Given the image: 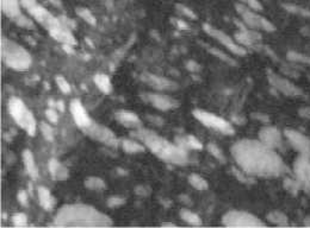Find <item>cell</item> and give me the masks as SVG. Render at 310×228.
Masks as SVG:
<instances>
[{
  "label": "cell",
  "mask_w": 310,
  "mask_h": 228,
  "mask_svg": "<svg viewBox=\"0 0 310 228\" xmlns=\"http://www.w3.org/2000/svg\"><path fill=\"white\" fill-rule=\"evenodd\" d=\"M231 155L239 169L249 176L277 177L285 170V165L275 149L260 140H239L231 148Z\"/></svg>",
  "instance_id": "obj_1"
},
{
  "label": "cell",
  "mask_w": 310,
  "mask_h": 228,
  "mask_svg": "<svg viewBox=\"0 0 310 228\" xmlns=\"http://www.w3.org/2000/svg\"><path fill=\"white\" fill-rule=\"evenodd\" d=\"M111 219L87 204H66L59 209L55 227H109Z\"/></svg>",
  "instance_id": "obj_2"
},
{
  "label": "cell",
  "mask_w": 310,
  "mask_h": 228,
  "mask_svg": "<svg viewBox=\"0 0 310 228\" xmlns=\"http://www.w3.org/2000/svg\"><path fill=\"white\" fill-rule=\"evenodd\" d=\"M134 136L143 143L156 157L162 159L163 162L175 164V165H184L188 163V151L184 150L178 144L170 143L165 138L160 137L155 132L149 130H139L134 132Z\"/></svg>",
  "instance_id": "obj_3"
},
{
  "label": "cell",
  "mask_w": 310,
  "mask_h": 228,
  "mask_svg": "<svg viewBox=\"0 0 310 228\" xmlns=\"http://www.w3.org/2000/svg\"><path fill=\"white\" fill-rule=\"evenodd\" d=\"M2 57L6 66L18 72L28 70L31 66V56L29 52L20 44L7 38L2 39Z\"/></svg>",
  "instance_id": "obj_4"
},
{
  "label": "cell",
  "mask_w": 310,
  "mask_h": 228,
  "mask_svg": "<svg viewBox=\"0 0 310 228\" xmlns=\"http://www.w3.org/2000/svg\"><path fill=\"white\" fill-rule=\"evenodd\" d=\"M7 107H9L11 117L17 122V125L20 126L21 129H23L29 136H35L37 129L36 119L32 115L31 112L29 111V108L25 106L24 102L22 101L20 98L12 96V98L9 100Z\"/></svg>",
  "instance_id": "obj_5"
},
{
  "label": "cell",
  "mask_w": 310,
  "mask_h": 228,
  "mask_svg": "<svg viewBox=\"0 0 310 228\" xmlns=\"http://www.w3.org/2000/svg\"><path fill=\"white\" fill-rule=\"evenodd\" d=\"M223 225L227 227H264L265 222L258 216L247 212L230 211L222 219Z\"/></svg>",
  "instance_id": "obj_6"
},
{
  "label": "cell",
  "mask_w": 310,
  "mask_h": 228,
  "mask_svg": "<svg viewBox=\"0 0 310 228\" xmlns=\"http://www.w3.org/2000/svg\"><path fill=\"white\" fill-rule=\"evenodd\" d=\"M193 115H195L197 120H199L204 126L210 127V129L218 131V132L223 134H229V136L234 133V127L231 126L230 122L214 113H210V112L207 111L196 110L193 111Z\"/></svg>",
  "instance_id": "obj_7"
},
{
  "label": "cell",
  "mask_w": 310,
  "mask_h": 228,
  "mask_svg": "<svg viewBox=\"0 0 310 228\" xmlns=\"http://www.w3.org/2000/svg\"><path fill=\"white\" fill-rule=\"evenodd\" d=\"M84 131L86 132V134H88V136L93 138V139L98 140L100 143L107 145V147L116 148L118 145L117 137L115 136L113 131L109 130L105 126L92 122V125L87 127V129H85Z\"/></svg>",
  "instance_id": "obj_8"
},
{
  "label": "cell",
  "mask_w": 310,
  "mask_h": 228,
  "mask_svg": "<svg viewBox=\"0 0 310 228\" xmlns=\"http://www.w3.org/2000/svg\"><path fill=\"white\" fill-rule=\"evenodd\" d=\"M238 9L239 12L241 13L242 18H244V22H246V23L249 26H252V28L264 29L266 30V31H273L275 30V25H272L270 22L265 19V18L258 16L252 10L245 7V5H238Z\"/></svg>",
  "instance_id": "obj_9"
},
{
  "label": "cell",
  "mask_w": 310,
  "mask_h": 228,
  "mask_svg": "<svg viewBox=\"0 0 310 228\" xmlns=\"http://www.w3.org/2000/svg\"><path fill=\"white\" fill-rule=\"evenodd\" d=\"M204 30L205 32H208L209 35L215 37L216 39L218 40L220 43L223 44V46H226V48H228L231 52H234V54L236 55H246V49L245 48H242L241 46H239V44H236V42L235 40H233V38H230L229 36L226 35L225 32L220 31V30L215 29V28H211L210 25H204Z\"/></svg>",
  "instance_id": "obj_10"
},
{
  "label": "cell",
  "mask_w": 310,
  "mask_h": 228,
  "mask_svg": "<svg viewBox=\"0 0 310 228\" xmlns=\"http://www.w3.org/2000/svg\"><path fill=\"white\" fill-rule=\"evenodd\" d=\"M286 139L290 141L291 147H294L303 157H310V139L303 136L301 132L295 130L285 131Z\"/></svg>",
  "instance_id": "obj_11"
},
{
  "label": "cell",
  "mask_w": 310,
  "mask_h": 228,
  "mask_svg": "<svg viewBox=\"0 0 310 228\" xmlns=\"http://www.w3.org/2000/svg\"><path fill=\"white\" fill-rule=\"evenodd\" d=\"M69 110L70 113H72L74 121H76V124L79 126L80 129L85 130L92 125L91 118H89L87 111L85 110V107L83 106V103L80 102V100H72L69 105Z\"/></svg>",
  "instance_id": "obj_12"
},
{
  "label": "cell",
  "mask_w": 310,
  "mask_h": 228,
  "mask_svg": "<svg viewBox=\"0 0 310 228\" xmlns=\"http://www.w3.org/2000/svg\"><path fill=\"white\" fill-rule=\"evenodd\" d=\"M295 174L298 182L310 190V157L300 156L295 163Z\"/></svg>",
  "instance_id": "obj_13"
},
{
  "label": "cell",
  "mask_w": 310,
  "mask_h": 228,
  "mask_svg": "<svg viewBox=\"0 0 310 228\" xmlns=\"http://www.w3.org/2000/svg\"><path fill=\"white\" fill-rule=\"evenodd\" d=\"M259 137L260 141H263L264 144L268 145L272 149L278 148L282 143V133L276 127L272 126H266L261 129Z\"/></svg>",
  "instance_id": "obj_14"
},
{
  "label": "cell",
  "mask_w": 310,
  "mask_h": 228,
  "mask_svg": "<svg viewBox=\"0 0 310 228\" xmlns=\"http://www.w3.org/2000/svg\"><path fill=\"white\" fill-rule=\"evenodd\" d=\"M145 99H147V101L151 102L155 108H159V110L161 111H169L178 106V103L175 100L170 98V96H166L162 94L148 93V94H145Z\"/></svg>",
  "instance_id": "obj_15"
},
{
  "label": "cell",
  "mask_w": 310,
  "mask_h": 228,
  "mask_svg": "<svg viewBox=\"0 0 310 228\" xmlns=\"http://www.w3.org/2000/svg\"><path fill=\"white\" fill-rule=\"evenodd\" d=\"M48 168H49V173L51 175V177L57 181H65V179L68 178V169L59 162L58 159L51 158L49 160V164H48Z\"/></svg>",
  "instance_id": "obj_16"
},
{
  "label": "cell",
  "mask_w": 310,
  "mask_h": 228,
  "mask_svg": "<svg viewBox=\"0 0 310 228\" xmlns=\"http://www.w3.org/2000/svg\"><path fill=\"white\" fill-rule=\"evenodd\" d=\"M116 118L117 120L128 127H140L141 120L135 113L129 111H119L116 113Z\"/></svg>",
  "instance_id": "obj_17"
},
{
  "label": "cell",
  "mask_w": 310,
  "mask_h": 228,
  "mask_svg": "<svg viewBox=\"0 0 310 228\" xmlns=\"http://www.w3.org/2000/svg\"><path fill=\"white\" fill-rule=\"evenodd\" d=\"M37 194H39V201L41 207L46 211H51L55 204V199L51 196L50 190L46 186H39L37 188Z\"/></svg>",
  "instance_id": "obj_18"
},
{
  "label": "cell",
  "mask_w": 310,
  "mask_h": 228,
  "mask_svg": "<svg viewBox=\"0 0 310 228\" xmlns=\"http://www.w3.org/2000/svg\"><path fill=\"white\" fill-rule=\"evenodd\" d=\"M23 162H24L25 170H27L29 176L33 179H36L37 177H39V169H37V165L35 163V158H33L32 152L30 150L23 151Z\"/></svg>",
  "instance_id": "obj_19"
},
{
  "label": "cell",
  "mask_w": 310,
  "mask_h": 228,
  "mask_svg": "<svg viewBox=\"0 0 310 228\" xmlns=\"http://www.w3.org/2000/svg\"><path fill=\"white\" fill-rule=\"evenodd\" d=\"M177 143L179 147H181L184 150H188V149H191V150H202V149H203V144L193 136L178 138Z\"/></svg>",
  "instance_id": "obj_20"
},
{
  "label": "cell",
  "mask_w": 310,
  "mask_h": 228,
  "mask_svg": "<svg viewBox=\"0 0 310 228\" xmlns=\"http://www.w3.org/2000/svg\"><path fill=\"white\" fill-rule=\"evenodd\" d=\"M3 11L11 18H16L21 14L20 3L18 0H2Z\"/></svg>",
  "instance_id": "obj_21"
},
{
  "label": "cell",
  "mask_w": 310,
  "mask_h": 228,
  "mask_svg": "<svg viewBox=\"0 0 310 228\" xmlns=\"http://www.w3.org/2000/svg\"><path fill=\"white\" fill-rule=\"evenodd\" d=\"M93 81L97 87H98L99 91H102L105 94H109V93L113 91V85H111L110 77L105 75V74H97L93 77Z\"/></svg>",
  "instance_id": "obj_22"
},
{
  "label": "cell",
  "mask_w": 310,
  "mask_h": 228,
  "mask_svg": "<svg viewBox=\"0 0 310 228\" xmlns=\"http://www.w3.org/2000/svg\"><path fill=\"white\" fill-rule=\"evenodd\" d=\"M148 82H151L155 88H159V89H173L175 86L173 82L167 80V78L159 77L155 75H148Z\"/></svg>",
  "instance_id": "obj_23"
},
{
  "label": "cell",
  "mask_w": 310,
  "mask_h": 228,
  "mask_svg": "<svg viewBox=\"0 0 310 228\" xmlns=\"http://www.w3.org/2000/svg\"><path fill=\"white\" fill-rule=\"evenodd\" d=\"M121 145L126 153H139V152H144V147L140 143H137L135 140L130 139H124L121 141Z\"/></svg>",
  "instance_id": "obj_24"
},
{
  "label": "cell",
  "mask_w": 310,
  "mask_h": 228,
  "mask_svg": "<svg viewBox=\"0 0 310 228\" xmlns=\"http://www.w3.org/2000/svg\"><path fill=\"white\" fill-rule=\"evenodd\" d=\"M180 218L184 220L185 222H188L192 226H200L202 225V220L199 216H198L196 213L189 211V209H183V211L180 212Z\"/></svg>",
  "instance_id": "obj_25"
},
{
  "label": "cell",
  "mask_w": 310,
  "mask_h": 228,
  "mask_svg": "<svg viewBox=\"0 0 310 228\" xmlns=\"http://www.w3.org/2000/svg\"><path fill=\"white\" fill-rule=\"evenodd\" d=\"M189 182L190 184H191L193 188L197 189V190H205L208 189V182L205 181V179L199 176V175L197 174H191L189 176Z\"/></svg>",
  "instance_id": "obj_26"
},
{
  "label": "cell",
  "mask_w": 310,
  "mask_h": 228,
  "mask_svg": "<svg viewBox=\"0 0 310 228\" xmlns=\"http://www.w3.org/2000/svg\"><path fill=\"white\" fill-rule=\"evenodd\" d=\"M85 186L91 190H103L105 189V182L99 177H88L85 179Z\"/></svg>",
  "instance_id": "obj_27"
},
{
  "label": "cell",
  "mask_w": 310,
  "mask_h": 228,
  "mask_svg": "<svg viewBox=\"0 0 310 228\" xmlns=\"http://www.w3.org/2000/svg\"><path fill=\"white\" fill-rule=\"evenodd\" d=\"M267 219L270 220L271 222L276 223V225H279V226H287V225H289V223H287V218L281 212L270 213V214H268V216H267Z\"/></svg>",
  "instance_id": "obj_28"
},
{
  "label": "cell",
  "mask_w": 310,
  "mask_h": 228,
  "mask_svg": "<svg viewBox=\"0 0 310 228\" xmlns=\"http://www.w3.org/2000/svg\"><path fill=\"white\" fill-rule=\"evenodd\" d=\"M40 130L41 132H42L44 139H47L48 141L54 140V129L53 126L48 124V122H41L40 125Z\"/></svg>",
  "instance_id": "obj_29"
},
{
  "label": "cell",
  "mask_w": 310,
  "mask_h": 228,
  "mask_svg": "<svg viewBox=\"0 0 310 228\" xmlns=\"http://www.w3.org/2000/svg\"><path fill=\"white\" fill-rule=\"evenodd\" d=\"M207 149H208V151L210 152L211 155L214 156L216 159L220 160V162H222V163L225 162V160H226V157H225V155H223L222 150L217 147V145L214 144V143H209V144H208V147H207Z\"/></svg>",
  "instance_id": "obj_30"
},
{
  "label": "cell",
  "mask_w": 310,
  "mask_h": 228,
  "mask_svg": "<svg viewBox=\"0 0 310 228\" xmlns=\"http://www.w3.org/2000/svg\"><path fill=\"white\" fill-rule=\"evenodd\" d=\"M55 81H57V85L59 86L60 91H61L62 93H65V94H69V93L72 92V88H70L69 82L67 81L63 76L58 75L57 78H55Z\"/></svg>",
  "instance_id": "obj_31"
},
{
  "label": "cell",
  "mask_w": 310,
  "mask_h": 228,
  "mask_svg": "<svg viewBox=\"0 0 310 228\" xmlns=\"http://www.w3.org/2000/svg\"><path fill=\"white\" fill-rule=\"evenodd\" d=\"M12 222L17 227H24L28 225V216L24 213H17V214L13 215Z\"/></svg>",
  "instance_id": "obj_32"
},
{
  "label": "cell",
  "mask_w": 310,
  "mask_h": 228,
  "mask_svg": "<svg viewBox=\"0 0 310 228\" xmlns=\"http://www.w3.org/2000/svg\"><path fill=\"white\" fill-rule=\"evenodd\" d=\"M233 171H234L235 176L239 178V181H241L244 183H252L253 182V179L249 177V175L244 173L241 169H235V168H233Z\"/></svg>",
  "instance_id": "obj_33"
},
{
  "label": "cell",
  "mask_w": 310,
  "mask_h": 228,
  "mask_svg": "<svg viewBox=\"0 0 310 228\" xmlns=\"http://www.w3.org/2000/svg\"><path fill=\"white\" fill-rule=\"evenodd\" d=\"M14 20H16L17 23L20 24L21 26H24V28H29V29H31L32 26H33L32 22L30 20V19H28L27 17L22 16V14H20V16H17L16 18H14Z\"/></svg>",
  "instance_id": "obj_34"
},
{
  "label": "cell",
  "mask_w": 310,
  "mask_h": 228,
  "mask_svg": "<svg viewBox=\"0 0 310 228\" xmlns=\"http://www.w3.org/2000/svg\"><path fill=\"white\" fill-rule=\"evenodd\" d=\"M46 117L51 124H57L59 121V115L53 108H48V110H46Z\"/></svg>",
  "instance_id": "obj_35"
},
{
  "label": "cell",
  "mask_w": 310,
  "mask_h": 228,
  "mask_svg": "<svg viewBox=\"0 0 310 228\" xmlns=\"http://www.w3.org/2000/svg\"><path fill=\"white\" fill-rule=\"evenodd\" d=\"M125 202L124 199H122V197H110L109 201H107V205L111 208L114 207H118V205H121Z\"/></svg>",
  "instance_id": "obj_36"
},
{
  "label": "cell",
  "mask_w": 310,
  "mask_h": 228,
  "mask_svg": "<svg viewBox=\"0 0 310 228\" xmlns=\"http://www.w3.org/2000/svg\"><path fill=\"white\" fill-rule=\"evenodd\" d=\"M244 4H246L251 10H256V11H260L261 10V5L259 4L258 0H240Z\"/></svg>",
  "instance_id": "obj_37"
},
{
  "label": "cell",
  "mask_w": 310,
  "mask_h": 228,
  "mask_svg": "<svg viewBox=\"0 0 310 228\" xmlns=\"http://www.w3.org/2000/svg\"><path fill=\"white\" fill-rule=\"evenodd\" d=\"M78 13L80 14L81 17L84 18V19H86L88 22V23H92V24H95V18H93V16L91 13L88 12L87 10H79L78 11Z\"/></svg>",
  "instance_id": "obj_38"
},
{
  "label": "cell",
  "mask_w": 310,
  "mask_h": 228,
  "mask_svg": "<svg viewBox=\"0 0 310 228\" xmlns=\"http://www.w3.org/2000/svg\"><path fill=\"white\" fill-rule=\"evenodd\" d=\"M210 51L212 52V54H215L216 56H220V58L223 59V61H226V62H228V63H230V65H235V62L233 61V59H231V58L229 57V56H227V55L223 54V52L218 51V50H214V49H210Z\"/></svg>",
  "instance_id": "obj_39"
},
{
  "label": "cell",
  "mask_w": 310,
  "mask_h": 228,
  "mask_svg": "<svg viewBox=\"0 0 310 228\" xmlns=\"http://www.w3.org/2000/svg\"><path fill=\"white\" fill-rule=\"evenodd\" d=\"M17 199L20 201V203L23 205V207H27L28 205V195L27 193H25V190H22V192L18 193Z\"/></svg>",
  "instance_id": "obj_40"
},
{
  "label": "cell",
  "mask_w": 310,
  "mask_h": 228,
  "mask_svg": "<svg viewBox=\"0 0 310 228\" xmlns=\"http://www.w3.org/2000/svg\"><path fill=\"white\" fill-rule=\"evenodd\" d=\"M178 7H179V9H180V11H181L183 13L185 14V16H188L189 18H192V19H195V18H196V14L193 13L191 10L188 9V7H185V6H183V5H179Z\"/></svg>",
  "instance_id": "obj_41"
},
{
  "label": "cell",
  "mask_w": 310,
  "mask_h": 228,
  "mask_svg": "<svg viewBox=\"0 0 310 228\" xmlns=\"http://www.w3.org/2000/svg\"><path fill=\"white\" fill-rule=\"evenodd\" d=\"M177 25H178L180 29H183V30H185V29H188V28H189L188 24H185L184 22H181V20H178V22H177Z\"/></svg>",
  "instance_id": "obj_42"
},
{
  "label": "cell",
  "mask_w": 310,
  "mask_h": 228,
  "mask_svg": "<svg viewBox=\"0 0 310 228\" xmlns=\"http://www.w3.org/2000/svg\"><path fill=\"white\" fill-rule=\"evenodd\" d=\"M57 106L59 107V110L61 111V112H62L63 110H65V106H63V102H62V101H59V102H58V105H57Z\"/></svg>",
  "instance_id": "obj_43"
},
{
  "label": "cell",
  "mask_w": 310,
  "mask_h": 228,
  "mask_svg": "<svg viewBox=\"0 0 310 228\" xmlns=\"http://www.w3.org/2000/svg\"><path fill=\"white\" fill-rule=\"evenodd\" d=\"M162 226H166V227H169V226H170V227H174L175 225H174V223H171V222H166V223H162Z\"/></svg>",
  "instance_id": "obj_44"
}]
</instances>
